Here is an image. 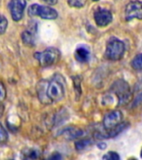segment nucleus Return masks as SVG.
<instances>
[{"mask_svg":"<svg viewBox=\"0 0 142 160\" xmlns=\"http://www.w3.org/2000/svg\"><path fill=\"white\" fill-rule=\"evenodd\" d=\"M125 17L127 21L137 18L142 19V2L141 1H131L126 5L125 10Z\"/></svg>","mask_w":142,"mask_h":160,"instance_id":"7","label":"nucleus"},{"mask_svg":"<svg viewBox=\"0 0 142 160\" xmlns=\"http://www.w3.org/2000/svg\"><path fill=\"white\" fill-rule=\"evenodd\" d=\"M28 152H29V154L25 153V154H27L26 158H37V153H36L35 150H29Z\"/></svg>","mask_w":142,"mask_h":160,"instance_id":"21","label":"nucleus"},{"mask_svg":"<svg viewBox=\"0 0 142 160\" xmlns=\"http://www.w3.org/2000/svg\"><path fill=\"white\" fill-rule=\"evenodd\" d=\"M90 57V50L84 46H80L76 48L75 52V58L78 62H86L89 61Z\"/></svg>","mask_w":142,"mask_h":160,"instance_id":"12","label":"nucleus"},{"mask_svg":"<svg viewBox=\"0 0 142 160\" xmlns=\"http://www.w3.org/2000/svg\"><path fill=\"white\" fill-rule=\"evenodd\" d=\"M65 81L62 75L55 74L50 81L47 80L46 95L50 103L60 102L65 96Z\"/></svg>","mask_w":142,"mask_h":160,"instance_id":"1","label":"nucleus"},{"mask_svg":"<svg viewBox=\"0 0 142 160\" xmlns=\"http://www.w3.org/2000/svg\"><path fill=\"white\" fill-rule=\"evenodd\" d=\"M123 114L120 110H113L105 115L103 119V127L107 131L112 130L122 122Z\"/></svg>","mask_w":142,"mask_h":160,"instance_id":"6","label":"nucleus"},{"mask_svg":"<svg viewBox=\"0 0 142 160\" xmlns=\"http://www.w3.org/2000/svg\"><path fill=\"white\" fill-rule=\"evenodd\" d=\"M94 18L99 27H105L112 22L113 16L110 11L100 8L94 13Z\"/></svg>","mask_w":142,"mask_h":160,"instance_id":"9","label":"nucleus"},{"mask_svg":"<svg viewBox=\"0 0 142 160\" xmlns=\"http://www.w3.org/2000/svg\"><path fill=\"white\" fill-rule=\"evenodd\" d=\"M1 1H2V0H0V3H1Z\"/></svg>","mask_w":142,"mask_h":160,"instance_id":"27","label":"nucleus"},{"mask_svg":"<svg viewBox=\"0 0 142 160\" xmlns=\"http://www.w3.org/2000/svg\"><path fill=\"white\" fill-rule=\"evenodd\" d=\"M131 67L135 70H142V52L133 58L131 61Z\"/></svg>","mask_w":142,"mask_h":160,"instance_id":"14","label":"nucleus"},{"mask_svg":"<svg viewBox=\"0 0 142 160\" xmlns=\"http://www.w3.org/2000/svg\"><path fill=\"white\" fill-rule=\"evenodd\" d=\"M111 90L117 96L119 105L127 104L132 98V92L130 85L125 80H116L111 86Z\"/></svg>","mask_w":142,"mask_h":160,"instance_id":"4","label":"nucleus"},{"mask_svg":"<svg viewBox=\"0 0 142 160\" xmlns=\"http://www.w3.org/2000/svg\"><path fill=\"white\" fill-rule=\"evenodd\" d=\"M98 147H99V148H100V149H105V148H106V144H105V142H101V143H99V144H98Z\"/></svg>","mask_w":142,"mask_h":160,"instance_id":"25","label":"nucleus"},{"mask_svg":"<svg viewBox=\"0 0 142 160\" xmlns=\"http://www.w3.org/2000/svg\"><path fill=\"white\" fill-rule=\"evenodd\" d=\"M60 135H63L64 137L68 140L76 139L78 138L81 137L83 135V130L77 128H67L63 129L60 132Z\"/></svg>","mask_w":142,"mask_h":160,"instance_id":"11","label":"nucleus"},{"mask_svg":"<svg viewBox=\"0 0 142 160\" xmlns=\"http://www.w3.org/2000/svg\"><path fill=\"white\" fill-rule=\"evenodd\" d=\"M140 157H141V158H142V149H141V151H140Z\"/></svg>","mask_w":142,"mask_h":160,"instance_id":"26","label":"nucleus"},{"mask_svg":"<svg viewBox=\"0 0 142 160\" xmlns=\"http://www.w3.org/2000/svg\"><path fill=\"white\" fill-rule=\"evenodd\" d=\"M50 158H52V159H60V158H61V156H60L58 152H55V154L54 153V154L50 157Z\"/></svg>","mask_w":142,"mask_h":160,"instance_id":"23","label":"nucleus"},{"mask_svg":"<svg viewBox=\"0 0 142 160\" xmlns=\"http://www.w3.org/2000/svg\"><path fill=\"white\" fill-rule=\"evenodd\" d=\"M22 40L27 46H34L35 43V33L32 30H26L22 33Z\"/></svg>","mask_w":142,"mask_h":160,"instance_id":"13","label":"nucleus"},{"mask_svg":"<svg viewBox=\"0 0 142 160\" xmlns=\"http://www.w3.org/2000/svg\"><path fill=\"white\" fill-rule=\"evenodd\" d=\"M46 85H47V80L42 79L39 81L36 86L38 98L40 102L44 104H51L46 95Z\"/></svg>","mask_w":142,"mask_h":160,"instance_id":"10","label":"nucleus"},{"mask_svg":"<svg viewBox=\"0 0 142 160\" xmlns=\"http://www.w3.org/2000/svg\"><path fill=\"white\" fill-rule=\"evenodd\" d=\"M8 139V134L4 127L0 123V144L5 143L7 142Z\"/></svg>","mask_w":142,"mask_h":160,"instance_id":"16","label":"nucleus"},{"mask_svg":"<svg viewBox=\"0 0 142 160\" xmlns=\"http://www.w3.org/2000/svg\"><path fill=\"white\" fill-rule=\"evenodd\" d=\"M94 1H98V0H94Z\"/></svg>","mask_w":142,"mask_h":160,"instance_id":"28","label":"nucleus"},{"mask_svg":"<svg viewBox=\"0 0 142 160\" xmlns=\"http://www.w3.org/2000/svg\"><path fill=\"white\" fill-rule=\"evenodd\" d=\"M68 3L72 8H83L86 3V0H68Z\"/></svg>","mask_w":142,"mask_h":160,"instance_id":"17","label":"nucleus"},{"mask_svg":"<svg viewBox=\"0 0 142 160\" xmlns=\"http://www.w3.org/2000/svg\"><path fill=\"white\" fill-rule=\"evenodd\" d=\"M8 7L13 19L16 22H18L22 19L24 16V12L26 8V1L25 0H10Z\"/></svg>","mask_w":142,"mask_h":160,"instance_id":"8","label":"nucleus"},{"mask_svg":"<svg viewBox=\"0 0 142 160\" xmlns=\"http://www.w3.org/2000/svg\"><path fill=\"white\" fill-rule=\"evenodd\" d=\"M120 158V157L119 156L117 152H113V151L108 152L106 154L103 156V159L106 160H119Z\"/></svg>","mask_w":142,"mask_h":160,"instance_id":"19","label":"nucleus"},{"mask_svg":"<svg viewBox=\"0 0 142 160\" xmlns=\"http://www.w3.org/2000/svg\"><path fill=\"white\" fill-rule=\"evenodd\" d=\"M92 144V141L90 139H82L75 142V148L77 150H83Z\"/></svg>","mask_w":142,"mask_h":160,"instance_id":"15","label":"nucleus"},{"mask_svg":"<svg viewBox=\"0 0 142 160\" xmlns=\"http://www.w3.org/2000/svg\"><path fill=\"white\" fill-rule=\"evenodd\" d=\"M61 52L58 48L50 47L46 48L41 52H36L34 58L39 62V65L43 68L51 67L56 64L60 59Z\"/></svg>","mask_w":142,"mask_h":160,"instance_id":"3","label":"nucleus"},{"mask_svg":"<svg viewBox=\"0 0 142 160\" xmlns=\"http://www.w3.org/2000/svg\"><path fill=\"white\" fill-rule=\"evenodd\" d=\"M28 13L31 17L42 18L44 19H55L58 17V12L55 8L49 6H43L35 3L28 8Z\"/></svg>","mask_w":142,"mask_h":160,"instance_id":"5","label":"nucleus"},{"mask_svg":"<svg viewBox=\"0 0 142 160\" xmlns=\"http://www.w3.org/2000/svg\"><path fill=\"white\" fill-rule=\"evenodd\" d=\"M44 2H47L49 4H55L57 2V0H43Z\"/></svg>","mask_w":142,"mask_h":160,"instance_id":"24","label":"nucleus"},{"mask_svg":"<svg viewBox=\"0 0 142 160\" xmlns=\"http://www.w3.org/2000/svg\"><path fill=\"white\" fill-rule=\"evenodd\" d=\"M125 52V45L123 41L112 37L108 40L105 49V58L111 61H118L123 58Z\"/></svg>","mask_w":142,"mask_h":160,"instance_id":"2","label":"nucleus"},{"mask_svg":"<svg viewBox=\"0 0 142 160\" xmlns=\"http://www.w3.org/2000/svg\"><path fill=\"white\" fill-rule=\"evenodd\" d=\"M7 95V91H6V88L3 82H0V102H2L5 99Z\"/></svg>","mask_w":142,"mask_h":160,"instance_id":"20","label":"nucleus"},{"mask_svg":"<svg viewBox=\"0 0 142 160\" xmlns=\"http://www.w3.org/2000/svg\"><path fill=\"white\" fill-rule=\"evenodd\" d=\"M140 103H142V93H140V94L135 98V101H134V105H135V106H138Z\"/></svg>","mask_w":142,"mask_h":160,"instance_id":"22","label":"nucleus"},{"mask_svg":"<svg viewBox=\"0 0 142 160\" xmlns=\"http://www.w3.org/2000/svg\"><path fill=\"white\" fill-rule=\"evenodd\" d=\"M8 25V22L7 18L0 13V34L4 33L7 29Z\"/></svg>","mask_w":142,"mask_h":160,"instance_id":"18","label":"nucleus"}]
</instances>
